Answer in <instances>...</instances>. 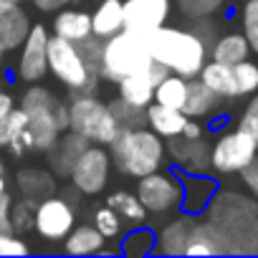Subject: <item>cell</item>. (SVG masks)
Masks as SVG:
<instances>
[{"label":"cell","instance_id":"obj_1","mask_svg":"<svg viewBox=\"0 0 258 258\" xmlns=\"http://www.w3.org/2000/svg\"><path fill=\"white\" fill-rule=\"evenodd\" d=\"M147 38V48L152 61L167 66L172 74L185 76V79H195L210 51L205 38L198 31H187V28H177V26H160L152 33L145 36Z\"/></svg>","mask_w":258,"mask_h":258},{"label":"cell","instance_id":"obj_2","mask_svg":"<svg viewBox=\"0 0 258 258\" xmlns=\"http://www.w3.org/2000/svg\"><path fill=\"white\" fill-rule=\"evenodd\" d=\"M111 147V165L126 177H145L167 162V145L150 126H121Z\"/></svg>","mask_w":258,"mask_h":258},{"label":"cell","instance_id":"obj_3","mask_svg":"<svg viewBox=\"0 0 258 258\" xmlns=\"http://www.w3.org/2000/svg\"><path fill=\"white\" fill-rule=\"evenodd\" d=\"M21 106L28 114L33 147L41 152H48L61 137V132L69 129V104H63L51 89L33 84L31 89H26Z\"/></svg>","mask_w":258,"mask_h":258},{"label":"cell","instance_id":"obj_4","mask_svg":"<svg viewBox=\"0 0 258 258\" xmlns=\"http://www.w3.org/2000/svg\"><path fill=\"white\" fill-rule=\"evenodd\" d=\"M69 129H74L91 145L109 147L121 126L106 101H101L91 91H76V96L69 101Z\"/></svg>","mask_w":258,"mask_h":258},{"label":"cell","instance_id":"obj_5","mask_svg":"<svg viewBox=\"0 0 258 258\" xmlns=\"http://www.w3.org/2000/svg\"><path fill=\"white\" fill-rule=\"evenodd\" d=\"M152 63L150 48H147V38L142 33L126 31L121 28L119 33L104 38L101 46V71L99 76L104 81H119L135 71H142Z\"/></svg>","mask_w":258,"mask_h":258},{"label":"cell","instance_id":"obj_6","mask_svg":"<svg viewBox=\"0 0 258 258\" xmlns=\"http://www.w3.org/2000/svg\"><path fill=\"white\" fill-rule=\"evenodd\" d=\"M48 74L71 91H91L99 79L86 66L79 43L66 41L61 36L48 38Z\"/></svg>","mask_w":258,"mask_h":258},{"label":"cell","instance_id":"obj_7","mask_svg":"<svg viewBox=\"0 0 258 258\" xmlns=\"http://www.w3.org/2000/svg\"><path fill=\"white\" fill-rule=\"evenodd\" d=\"M255 157H258V135H250L238 126L230 132H223L210 147V167L218 175H235Z\"/></svg>","mask_w":258,"mask_h":258},{"label":"cell","instance_id":"obj_8","mask_svg":"<svg viewBox=\"0 0 258 258\" xmlns=\"http://www.w3.org/2000/svg\"><path fill=\"white\" fill-rule=\"evenodd\" d=\"M137 198L152 215H167L182 203V180L175 170H157L137 180Z\"/></svg>","mask_w":258,"mask_h":258},{"label":"cell","instance_id":"obj_9","mask_svg":"<svg viewBox=\"0 0 258 258\" xmlns=\"http://www.w3.org/2000/svg\"><path fill=\"white\" fill-rule=\"evenodd\" d=\"M109 175H111V152H106L104 145H89L74 162L69 180L79 195H99L109 185Z\"/></svg>","mask_w":258,"mask_h":258},{"label":"cell","instance_id":"obj_10","mask_svg":"<svg viewBox=\"0 0 258 258\" xmlns=\"http://www.w3.org/2000/svg\"><path fill=\"white\" fill-rule=\"evenodd\" d=\"M74 225H76V208L69 198L48 195V198L38 200L36 215H33V230L43 240L58 243L71 233Z\"/></svg>","mask_w":258,"mask_h":258},{"label":"cell","instance_id":"obj_11","mask_svg":"<svg viewBox=\"0 0 258 258\" xmlns=\"http://www.w3.org/2000/svg\"><path fill=\"white\" fill-rule=\"evenodd\" d=\"M48 38H51V33L43 23L31 26V31L21 46L18 66H16V74L21 81L38 84L48 74Z\"/></svg>","mask_w":258,"mask_h":258},{"label":"cell","instance_id":"obj_12","mask_svg":"<svg viewBox=\"0 0 258 258\" xmlns=\"http://www.w3.org/2000/svg\"><path fill=\"white\" fill-rule=\"evenodd\" d=\"M170 74H172V71H170L167 66L152 61L147 69L135 71V74L119 79V81H116V91H119V96H121L124 101L135 104V106H140V109H147V106L155 101V86H157L165 76H170Z\"/></svg>","mask_w":258,"mask_h":258},{"label":"cell","instance_id":"obj_13","mask_svg":"<svg viewBox=\"0 0 258 258\" xmlns=\"http://www.w3.org/2000/svg\"><path fill=\"white\" fill-rule=\"evenodd\" d=\"M170 13L172 0H124V28L147 36L165 26Z\"/></svg>","mask_w":258,"mask_h":258},{"label":"cell","instance_id":"obj_14","mask_svg":"<svg viewBox=\"0 0 258 258\" xmlns=\"http://www.w3.org/2000/svg\"><path fill=\"white\" fill-rule=\"evenodd\" d=\"M182 180V203L180 210L187 215H203L213 200L218 198V182L213 177H208L205 172H177Z\"/></svg>","mask_w":258,"mask_h":258},{"label":"cell","instance_id":"obj_15","mask_svg":"<svg viewBox=\"0 0 258 258\" xmlns=\"http://www.w3.org/2000/svg\"><path fill=\"white\" fill-rule=\"evenodd\" d=\"M91 142H86L81 135H76L74 129L69 132H61V137L56 140V145L48 150V162H51V170L58 175V177H69L74 162L79 160V155L89 147Z\"/></svg>","mask_w":258,"mask_h":258},{"label":"cell","instance_id":"obj_16","mask_svg":"<svg viewBox=\"0 0 258 258\" xmlns=\"http://www.w3.org/2000/svg\"><path fill=\"white\" fill-rule=\"evenodd\" d=\"M31 18L21 6H11L0 11V48L6 53L16 51L23 46L28 31H31Z\"/></svg>","mask_w":258,"mask_h":258},{"label":"cell","instance_id":"obj_17","mask_svg":"<svg viewBox=\"0 0 258 258\" xmlns=\"http://www.w3.org/2000/svg\"><path fill=\"white\" fill-rule=\"evenodd\" d=\"M51 28H53V36H61L66 41H74V43H81L89 36H94L91 13L76 11V8H61V11H56Z\"/></svg>","mask_w":258,"mask_h":258},{"label":"cell","instance_id":"obj_18","mask_svg":"<svg viewBox=\"0 0 258 258\" xmlns=\"http://www.w3.org/2000/svg\"><path fill=\"white\" fill-rule=\"evenodd\" d=\"M145 114H147L150 129H155L162 140H175V137H180L182 129H185V124H187V119H190L182 109H172V106H165V104H157V101H152Z\"/></svg>","mask_w":258,"mask_h":258},{"label":"cell","instance_id":"obj_19","mask_svg":"<svg viewBox=\"0 0 258 258\" xmlns=\"http://www.w3.org/2000/svg\"><path fill=\"white\" fill-rule=\"evenodd\" d=\"M175 155V162L185 170V172H205L210 167V150L203 140H185V137H175L172 140V150H167Z\"/></svg>","mask_w":258,"mask_h":258},{"label":"cell","instance_id":"obj_20","mask_svg":"<svg viewBox=\"0 0 258 258\" xmlns=\"http://www.w3.org/2000/svg\"><path fill=\"white\" fill-rule=\"evenodd\" d=\"M198 79L213 89L220 99H238V84H235V71L230 63H223V61H205L203 71L198 74Z\"/></svg>","mask_w":258,"mask_h":258},{"label":"cell","instance_id":"obj_21","mask_svg":"<svg viewBox=\"0 0 258 258\" xmlns=\"http://www.w3.org/2000/svg\"><path fill=\"white\" fill-rule=\"evenodd\" d=\"M91 28L96 38H109L124 28V0H99L91 13Z\"/></svg>","mask_w":258,"mask_h":258},{"label":"cell","instance_id":"obj_22","mask_svg":"<svg viewBox=\"0 0 258 258\" xmlns=\"http://www.w3.org/2000/svg\"><path fill=\"white\" fill-rule=\"evenodd\" d=\"M63 250L69 255H94L106 253V238L96 230V225H74L63 238Z\"/></svg>","mask_w":258,"mask_h":258},{"label":"cell","instance_id":"obj_23","mask_svg":"<svg viewBox=\"0 0 258 258\" xmlns=\"http://www.w3.org/2000/svg\"><path fill=\"white\" fill-rule=\"evenodd\" d=\"M223 240H225V233L215 223H203V225L195 223L185 253L187 255H215V253H225Z\"/></svg>","mask_w":258,"mask_h":258},{"label":"cell","instance_id":"obj_24","mask_svg":"<svg viewBox=\"0 0 258 258\" xmlns=\"http://www.w3.org/2000/svg\"><path fill=\"white\" fill-rule=\"evenodd\" d=\"M220 96L213 91V89H208L198 76L195 79H190V84H187V99H185V106H182V111L190 116V119H205V116H210L218 106H220Z\"/></svg>","mask_w":258,"mask_h":258},{"label":"cell","instance_id":"obj_25","mask_svg":"<svg viewBox=\"0 0 258 258\" xmlns=\"http://www.w3.org/2000/svg\"><path fill=\"white\" fill-rule=\"evenodd\" d=\"M192 215H182L172 223H167L162 228V233L157 235V250L160 253H167V255H182L185 248H187V240H190V233H192Z\"/></svg>","mask_w":258,"mask_h":258},{"label":"cell","instance_id":"obj_26","mask_svg":"<svg viewBox=\"0 0 258 258\" xmlns=\"http://www.w3.org/2000/svg\"><path fill=\"white\" fill-rule=\"evenodd\" d=\"M109 208L116 210V215L124 220V225L135 228V225H145L147 223V208L142 205V200L137 198V192H126V190H116L109 195L106 200Z\"/></svg>","mask_w":258,"mask_h":258},{"label":"cell","instance_id":"obj_27","mask_svg":"<svg viewBox=\"0 0 258 258\" xmlns=\"http://www.w3.org/2000/svg\"><path fill=\"white\" fill-rule=\"evenodd\" d=\"M250 56V46H248V38L243 33H225V36H218L213 48H210V58L213 61H223V63H240Z\"/></svg>","mask_w":258,"mask_h":258},{"label":"cell","instance_id":"obj_28","mask_svg":"<svg viewBox=\"0 0 258 258\" xmlns=\"http://www.w3.org/2000/svg\"><path fill=\"white\" fill-rule=\"evenodd\" d=\"M16 182H18L23 198L43 200V198L53 195V175L41 170V167H23V170H18Z\"/></svg>","mask_w":258,"mask_h":258},{"label":"cell","instance_id":"obj_29","mask_svg":"<svg viewBox=\"0 0 258 258\" xmlns=\"http://www.w3.org/2000/svg\"><path fill=\"white\" fill-rule=\"evenodd\" d=\"M119 250L124 255H150V253H157V233L152 228H147V223L145 225H135L121 238Z\"/></svg>","mask_w":258,"mask_h":258},{"label":"cell","instance_id":"obj_30","mask_svg":"<svg viewBox=\"0 0 258 258\" xmlns=\"http://www.w3.org/2000/svg\"><path fill=\"white\" fill-rule=\"evenodd\" d=\"M187 84H190V79H185V76H177V74L165 76L155 86V101L172 106V109H182L185 99H187Z\"/></svg>","mask_w":258,"mask_h":258},{"label":"cell","instance_id":"obj_31","mask_svg":"<svg viewBox=\"0 0 258 258\" xmlns=\"http://www.w3.org/2000/svg\"><path fill=\"white\" fill-rule=\"evenodd\" d=\"M28 129V114L23 106H13L0 119V150H8V145Z\"/></svg>","mask_w":258,"mask_h":258},{"label":"cell","instance_id":"obj_32","mask_svg":"<svg viewBox=\"0 0 258 258\" xmlns=\"http://www.w3.org/2000/svg\"><path fill=\"white\" fill-rule=\"evenodd\" d=\"M36 205H38V200H33V198L13 200V205H11V223H13V233L26 235V233H31V230H33Z\"/></svg>","mask_w":258,"mask_h":258},{"label":"cell","instance_id":"obj_33","mask_svg":"<svg viewBox=\"0 0 258 258\" xmlns=\"http://www.w3.org/2000/svg\"><path fill=\"white\" fill-rule=\"evenodd\" d=\"M94 225H96V230L106 238V240H116L121 233H124V220L116 215V210L114 208H109V205H104V208H99L96 213H94Z\"/></svg>","mask_w":258,"mask_h":258},{"label":"cell","instance_id":"obj_34","mask_svg":"<svg viewBox=\"0 0 258 258\" xmlns=\"http://www.w3.org/2000/svg\"><path fill=\"white\" fill-rule=\"evenodd\" d=\"M109 109H111V114L116 116V121H119V126H142L145 121H147V109H140V106H135V104H129V101H124L121 96H116L114 101H109Z\"/></svg>","mask_w":258,"mask_h":258},{"label":"cell","instance_id":"obj_35","mask_svg":"<svg viewBox=\"0 0 258 258\" xmlns=\"http://www.w3.org/2000/svg\"><path fill=\"white\" fill-rule=\"evenodd\" d=\"M235 71V84H238V96H250L258 91V63H253L250 58L240 61L233 66Z\"/></svg>","mask_w":258,"mask_h":258},{"label":"cell","instance_id":"obj_36","mask_svg":"<svg viewBox=\"0 0 258 258\" xmlns=\"http://www.w3.org/2000/svg\"><path fill=\"white\" fill-rule=\"evenodd\" d=\"M240 23H243V36L248 38L250 53L258 56V0H245L240 11Z\"/></svg>","mask_w":258,"mask_h":258},{"label":"cell","instance_id":"obj_37","mask_svg":"<svg viewBox=\"0 0 258 258\" xmlns=\"http://www.w3.org/2000/svg\"><path fill=\"white\" fill-rule=\"evenodd\" d=\"M101 46H104V41L96 38V36H89L86 41L79 43V51H81L86 66H89L91 74H96V76H99V71H101Z\"/></svg>","mask_w":258,"mask_h":258},{"label":"cell","instance_id":"obj_38","mask_svg":"<svg viewBox=\"0 0 258 258\" xmlns=\"http://www.w3.org/2000/svg\"><path fill=\"white\" fill-rule=\"evenodd\" d=\"M223 6V0H180V8L190 18H205Z\"/></svg>","mask_w":258,"mask_h":258},{"label":"cell","instance_id":"obj_39","mask_svg":"<svg viewBox=\"0 0 258 258\" xmlns=\"http://www.w3.org/2000/svg\"><path fill=\"white\" fill-rule=\"evenodd\" d=\"M31 253L28 243L18 233H0V255H26Z\"/></svg>","mask_w":258,"mask_h":258},{"label":"cell","instance_id":"obj_40","mask_svg":"<svg viewBox=\"0 0 258 258\" xmlns=\"http://www.w3.org/2000/svg\"><path fill=\"white\" fill-rule=\"evenodd\" d=\"M235 126L245 129V132H250V135H258V96L248 99V104H245V109H243V114H240Z\"/></svg>","mask_w":258,"mask_h":258},{"label":"cell","instance_id":"obj_41","mask_svg":"<svg viewBox=\"0 0 258 258\" xmlns=\"http://www.w3.org/2000/svg\"><path fill=\"white\" fill-rule=\"evenodd\" d=\"M11 205H13V195L6 190L0 195V233H11L13 223H11Z\"/></svg>","mask_w":258,"mask_h":258},{"label":"cell","instance_id":"obj_42","mask_svg":"<svg viewBox=\"0 0 258 258\" xmlns=\"http://www.w3.org/2000/svg\"><path fill=\"white\" fill-rule=\"evenodd\" d=\"M238 175H240L243 185H245L250 192H258V157H255V160H250V162L238 172Z\"/></svg>","mask_w":258,"mask_h":258},{"label":"cell","instance_id":"obj_43","mask_svg":"<svg viewBox=\"0 0 258 258\" xmlns=\"http://www.w3.org/2000/svg\"><path fill=\"white\" fill-rule=\"evenodd\" d=\"M31 3H33V8L41 11V13H56V11H61V8H69L74 0H31Z\"/></svg>","mask_w":258,"mask_h":258},{"label":"cell","instance_id":"obj_44","mask_svg":"<svg viewBox=\"0 0 258 258\" xmlns=\"http://www.w3.org/2000/svg\"><path fill=\"white\" fill-rule=\"evenodd\" d=\"M203 135H205V126L200 124V119H187V124H185L180 137H185V140H203Z\"/></svg>","mask_w":258,"mask_h":258},{"label":"cell","instance_id":"obj_45","mask_svg":"<svg viewBox=\"0 0 258 258\" xmlns=\"http://www.w3.org/2000/svg\"><path fill=\"white\" fill-rule=\"evenodd\" d=\"M16 106V101H13V96L8 94V91H3V89H0V119H3L11 109Z\"/></svg>","mask_w":258,"mask_h":258},{"label":"cell","instance_id":"obj_46","mask_svg":"<svg viewBox=\"0 0 258 258\" xmlns=\"http://www.w3.org/2000/svg\"><path fill=\"white\" fill-rule=\"evenodd\" d=\"M23 0H0V11L3 8H11V6H21Z\"/></svg>","mask_w":258,"mask_h":258},{"label":"cell","instance_id":"obj_47","mask_svg":"<svg viewBox=\"0 0 258 258\" xmlns=\"http://www.w3.org/2000/svg\"><path fill=\"white\" fill-rule=\"evenodd\" d=\"M6 190H8V182H6V177H3V175H0V195H3Z\"/></svg>","mask_w":258,"mask_h":258},{"label":"cell","instance_id":"obj_48","mask_svg":"<svg viewBox=\"0 0 258 258\" xmlns=\"http://www.w3.org/2000/svg\"><path fill=\"white\" fill-rule=\"evenodd\" d=\"M6 172V162H3V157H0V175Z\"/></svg>","mask_w":258,"mask_h":258},{"label":"cell","instance_id":"obj_49","mask_svg":"<svg viewBox=\"0 0 258 258\" xmlns=\"http://www.w3.org/2000/svg\"><path fill=\"white\" fill-rule=\"evenodd\" d=\"M3 58H6V51H3V48H0V66H3Z\"/></svg>","mask_w":258,"mask_h":258},{"label":"cell","instance_id":"obj_50","mask_svg":"<svg viewBox=\"0 0 258 258\" xmlns=\"http://www.w3.org/2000/svg\"><path fill=\"white\" fill-rule=\"evenodd\" d=\"M255 195H258V192H255Z\"/></svg>","mask_w":258,"mask_h":258}]
</instances>
